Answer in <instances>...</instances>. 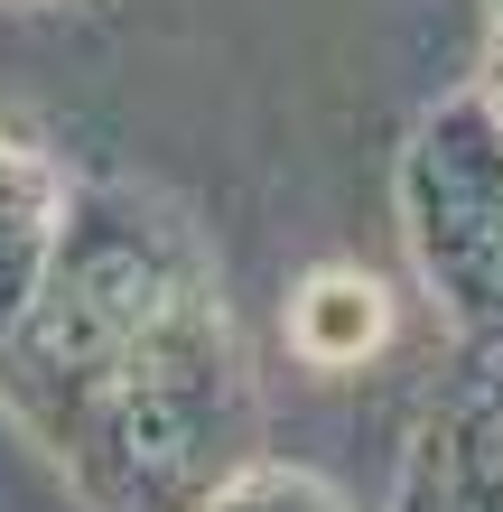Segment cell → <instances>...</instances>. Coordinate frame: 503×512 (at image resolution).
Listing matches in <instances>:
<instances>
[{
    "mask_svg": "<svg viewBox=\"0 0 503 512\" xmlns=\"http://www.w3.org/2000/svg\"><path fill=\"white\" fill-rule=\"evenodd\" d=\"M299 345L317 364H364L382 345V289L354 280V270H327V280H308L299 298Z\"/></svg>",
    "mask_w": 503,
    "mask_h": 512,
    "instance_id": "obj_1",
    "label": "cell"
}]
</instances>
